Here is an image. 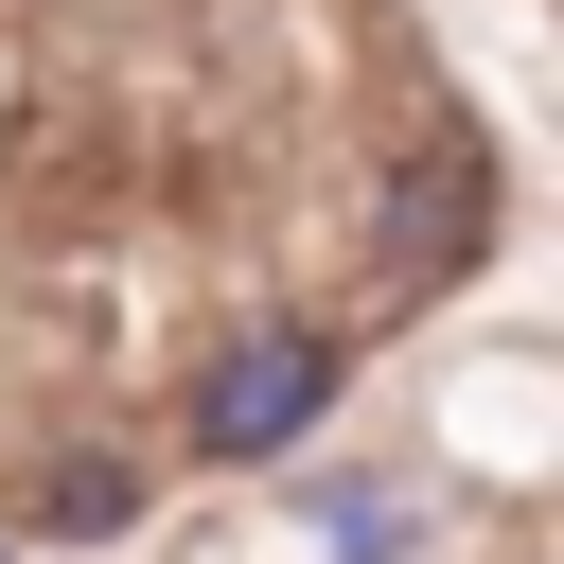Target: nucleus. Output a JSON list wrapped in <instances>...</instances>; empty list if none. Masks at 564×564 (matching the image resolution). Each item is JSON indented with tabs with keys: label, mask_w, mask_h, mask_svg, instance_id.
<instances>
[{
	"label": "nucleus",
	"mask_w": 564,
	"mask_h": 564,
	"mask_svg": "<svg viewBox=\"0 0 564 564\" xmlns=\"http://www.w3.org/2000/svg\"><path fill=\"white\" fill-rule=\"evenodd\" d=\"M317 405H335V335H282V317H264V335L194 388V458H282Z\"/></svg>",
	"instance_id": "nucleus-1"
}]
</instances>
